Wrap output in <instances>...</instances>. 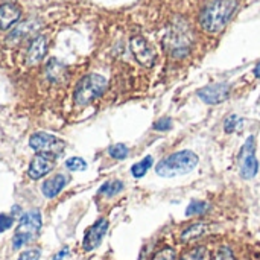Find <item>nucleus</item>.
<instances>
[{
    "label": "nucleus",
    "instance_id": "nucleus-2",
    "mask_svg": "<svg viewBox=\"0 0 260 260\" xmlns=\"http://www.w3.org/2000/svg\"><path fill=\"white\" fill-rule=\"evenodd\" d=\"M198 165V157L195 152L192 151H178L172 155H169L168 158L161 160L155 171L157 175L163 177V178H174L178 175H184L192 172Z\"/></svg>",
    "mask_w": 260,
    "mask_h": 260
},
{
    "label": "nucleus",
    "instance_id": "nucleus-3",
    "mask_svg": "<svg viewBox=\"0 0 260 260\" xmlns=\"http://www.w3.org/2000/svg\"><path fill=\"white\" fill-rule=\"evenodd\" d=\"M107 88V79L101 75L96 73H90L87 76H84L75 88L73 98L75 102L81 107L91 104L94 99H98L99 96H102V93Z\"/></svg>",
    "mask_w": 260,
    "mask_h": 260
},
{
    "label": "nucleus",
    "instance_id": "nucleus-12",
    "mask_svg": "<svg viewBox=\"0 0 260 260\" xmlns=\"http://www.w3.org/2000/svg\"><path fill=\"white\" fill-rule=\"evenodd\" d=\"M47 43H49V40H47L46 35H37L30 41V44L27 47V52H26V61H27L29 66H34V64L40 62L44 58L46 50H47Z\"/></svg>",
    "mask_w": 260,
    "mask_h": 260
},
{
    "label": "nucleus",
    "instance_id": "nucleus-11",
    "mask_svg": "<svg viewBox=\"0 0 260 260\" xmlns=\"http://www.w3.org/2000/svg\"><path fill=\"white\" fill-rule=\"evenodd\" d=\"M229 94H230L229 84H213V85H207L198 91V96L201 98V101H204L206 104H210V105L221 104L222 101H225L229 98Z\"/></svg>",
    "mask_w": 260,
    "mask_h": 260
},
{
    "label": "nucleus",
    "instance_id": "nucleus-29",
    "mask_svg": "<svg viewBox=\"0 0 260 260\" xmlns=\"http://www.w3.org/2000/svg\"><path fill=\"white\" fill-rule=\"evenodd\" d=\"M40 250H27V251H24V253H21L20 254V257L17 260H40Z\"/></svg>",
    "mask_w": 260,
    "mask_h": 260
},
{
    "label": "nucleus",
    "instance_id": "nucleus-19",
    "mask_svg": "<svg viewBox=\"0 0 260 260\" xmlns=\"http://www.w3.org/2000/svg\"><path fill=\"white\" fill-rule=\"evenodd\" d=\"M209 210V204L204 201H192L189 207L186 209L187 216H195V215H203Z\"/></svg>",
    "mask_w": 260,
    "mask_h": 260
},
{
    "label": "nucleus",
    "instance_id": "nucleus-6",
    "mask_svg": "<svg viewBox=\"0 0 260 260\" xmlns=\"http://www.w3.org/2000/svg\"><path fill=\"white\" fill-rule=\"evenodd\" d=\"M29 146L38 154H49V155L56 157L64 151L66 143L59 140L58 137H55L53 134L35 133L29 139Z\"/></svg>",
    "mask_w": 260,
    "mask_h": 260
},
{
    "label": "nucleus",
    "instance_id": "nucleus-28",
    "mask_svg": "<svg viewBox=\"0 0 260 260\" xmlns=\"http://www.w3.org/2000/svg\"><path fill=\"white\" fill-rule=\"evenodd\" d=\"M213 260H235V256H233V251L230 248H221L215 254V259Z\"/></svg>",
    "mask_w": 260,
    "mask_h": 260
},
{
    "label": "nucleus",
    "instance_id": "nucleus-4",
    "mask_svg": "<svg viewBox=\"0 0 260 260\" xmlns=\"http://www.w3.org/2000/svg\"><path fill=\"white\" fill-rule=\"evenodd\" d=\"M41 229V215L38 210H29L20 218V224L14 233L12 245L14 248H21L23 245H27L32 242Z\"/></svg>",
    "mask_w": 260,
    "mask_h": 260
},
{
    "label": "nucleus",
    "instance_id": "nucleus-30",
    "mask_svg": "<svg viewBox=\"0 0 260 260\" xmlns=\"http://www.w3.org/2000/svg\"><path fill=\"white\" fill-rule=\"evenodd\" d=\"M66 254H67V248H64V250H62V253H58V254H56V257H55L53 260H61L64 256H66Z\"/></svg>",
    "mask_w": 260,
    "mask_h": 260
},
{
    "label": "nucleus",
    "instance_id": "nucleus-20",
    "mask_svg": "<svg viewBox=\"0 0 260 260\" xmlns=\"http://www.w3.org/2000/svg\"><path fill=\"white\" fill-rule=\"evenodd\" d=\"M46 72H47V76H49V78H50L52 81H59V79L62 78V73H64V67H62V66H61L59 62H56L55 59H52Z\"/></svg>",
    "mask_w": 260,
    "mask_h": 260
},
{
    "label": "nucleus",
    "instance_id": "nucleus-27",
    "mask_svg": "<svg viewBox=\"0 0 260 260\" xmlns=\"http://www.w3.org/2000/svg\"><path fill=\"white\" fill-rule=\"evenodd\" d=\"M171 128H172V119H169V117L160 119L154 125V129H157V131H169Z\"/></svg>",
    "mask_w": 260,
    "mask_h": 260
},
{
    "label": "nucleus",
    "instance_id": "nucleus-5",
    "mask_svg": "<svg viewBox=\"0 0 260 260\" xmlns=\"http://www.w3.org/2000/svg\"><path fill=\"white\" fill-rule=\"evenodd\" d=\"M166 47L172 56H183L189 52L190 47V34L189 27L184 23H175L166 37Z\"/></svg>",
    "mask_w": 260,
    "mask_h": 260
},
{
    "label": "nucleus",
    "instance_id": "nucleus-23",
    "mask_svg": "<svg viewBox=\"0 0 260 260\" xmlns=\"http://www.w3.org/2000/svg\"><path fill=\"white\" fill-rule=\"evenodd\" d=\"M128 152H129L128 148H126L125 145H122V143L113 145V146L108 149V154H110L113 158H116V160H123V158H126Z\"/></svg>",
    "mask_w": 260,
    "mask_h": 260
},
{
    "label": "nucleus",
    "instance_id": "nucleus-31",
    "mask_svg": "<svg viewBox=\"0 0 260 260\" xmlns=\"http://www.w3.org/2000/svg\"><path fill=\"white\" fill-rule=\"evenodd\" d=\"M254 75H256L257 78H260V62L256 66V69H254Z\"/></svg>",
    "mask_w": 260,
    "mask_h": 260
},
{
    "label": "nucleus",
    "instance_id": "nucleus-24",
    "mask_svg": "<svg viewBox=\"0 0 260 260\" xmlns=\"http://www.w3.org/2000/svg\"><path fill=\"white\" fill-rule=\"evenodd\" d=\"M238 123H239V117H238L236 114L229 116V117L225 119V122H224V129H225V133H229V134L233 133V131L236 129Z\"/></svg>",
    "mask_w": 260,
    "mask_h": 260
},
{
    "label": "nucleus",
    "instance_id": "nucleus-15",
    "mask_svg": "<svg viewBox=\"0 0 260 260\" xmlns=\"http://www.w3.org/2000/svg\"><path fill=\"white\" fill-rule=\"evenodd\" d=\"M35 27H37L35 21H24V23H21L12 29V32L8 37V41L9 43H20V41L26 40L30 34H34Z\"/></svg>",
    "mask_w": 260,
    "mask_h": 260
},
{
    "label": "nucleus",
    "instance_id": "nucleus-16",
    "mask_svg": "<svg viewBox=\"0 0 260 260\" xmlns=\"http://www.w3.org/2000/svg\"><path fill=\"white\" fill-rule=\"evenodd\" d=\"M207 232V225L206 224H193L189 229H186L181 235V241L183 242H190L198 239L200 236H203Z\"/></svg>",
    "mask_w": 260,
    "mask_h": 260
},
{
    "label": "nucleus",
    "instance_id": "nucleus-7",
    "mask_svg": "<svg viewBox=\"0 0 260 260\" xmlns=\"http://www.w3.org/2000/svg\"><path fill=\"white\" fill-rule=\"evenodd\" d=\"M256 151V143H254V137H248V140L245 142L241 154H239V161H241V175L247 180L253 178L257 175L259 171V161L254 155Z\"/></svg>",
    "mask_w": 260,
    "mask_h": 260
},
{
    "label": "nucleus",
    "instance_id": "nucleus-25",
    "mask_svg": "<svg viewBox=\"0 0 260 260\" xmlns=\"http://www.w3.org/2000/svg\"><path fill=\"white\" fill-rule=\"evenodd\" d=\"M14 224V216L12 215H6V213H2L0 215V233L9 230Z\"/></svg>",
    "mask_w": 260,
    "mask_h": 260
},
{
    "label": "nucleus",
    "instance_id": "nucleus-22",
    "mask_svg": "<svg viewBox=\"0 0 260 260\" xmlns=\"http://www.w3.org/2000/svg\"><path fill=\"white\" fill-rule=\"evenodd\" d=\"M181 260H207V250L204 247H197L189 253H186Z\"/></svg>",
    "mask_w": 260,
    "mask_h": 260
},
{
    "label": "nucleus",
    "instance_id": "nucleus-10",
    "mask_svg": "<svg viewBox=\"0 0 260 260\" xmlns=\"http://www.w3.org/2000/svg\"><path fill=\"white\" fill-rule=\"evenodd\" d=\"M55 158L53 155H49V154H37L34 157V160L30 161L29 165V169H27V175L32 178V180H40L43 178L44 175H47L53 166H55Z\"/></svg>",
    "mask_w": 260,
    "mask_h": 260
},
{
    "label": "nucleus",
    "instance_id": "nucleus-9",
    "mask_svg": "<svg viewBox=\"0 0 260 260\" xmlns=\"http://www.w3.org/2000/svg\"><path fill=\"white\" fill-rule=\"evenodd\" d=\"M108 230V221L101 218L98 219L87 232H85V236H84V241H82V248L85 251H93L94 248H98L105 236Z\"/></svg>",
    "mask_w": 260,
    "mask_h": 260
},
{
    "label": "nucleus",
    "instance_id": "nucleus-26",
    "mask_svg": "<svg viewBox=\"0 0 260 260\" xmlns=\"http://www.w3.org/2000/svg\"><path fill=\"white\" fill-rule=\"evenodd\" d=\"M152 260H175V251L172 248H165L158 251Z\"/></svg>",
    "mask_w": 260,
    "mask_h": 260
},
{
    "label": "nucleus",
    "instance_id": "nucleus-21",
    "mask_svg": "<svg viewBox=\"0 0 260 260\" xmlns=\"http://www.w3.org/2000/svg\"><path fill=\"white\" fill-rule=\"evenodd\" d=\"M66 168L72 172H81L87 169V163L79 157H72L66 161Z\"/></svg>",
    "mask_w": 260,
    "mask_h": 260
},
{
    "label": "nucleus",
    "instance_id": "nucleus-17",
    "mask_svg": "<svg viewBox=\"0 0 260 260\" xmlns=\"http://www.w3.org/2000/svg\"><path fill=\"white\" fill-rule=\"evenodd\" d=\"M152 163H154V158H152L151 155H148V157H145L143 160H140L139 163H136V165L131 168V174H133L136 178H142V177L151 169Z\"/></svg>",
    "mask_w": 260,
    "mask_h": 260
},
{
    "label": "nucleus",
    "instance_id": "nucleus-1",
    "mask_svg": "<svg viewBox=\"0 0 260 260\" xmlns=\"http://www.w3.org/2000/svg\"><path fill=\"white\" fill-rule=\"evenodd\" d=\"M236 8L238 0H212L201 12V26L210 34L221 32L230 21Z\"/></svg>",
    "mask_w": 260,
    "mask_h": 260
},
{
    "label": "nucleus",
    "instance_id": "nucleus-18",
    "mask_svg": "<svg viewBox=\"0 0 260 260\" xmlns=\"http://www.w3.org/2000/svg\"><path fill=\"white\" fill-rule=\"evenodd\" d=\"M122 189H123V183L119 181V180H114V181H107L105 184H102L101 189H99V193L104 195V197H114Z\"/></svg>",
    "mask_w": 260,
    "mask_h": 260
},
{
    "label": "nucleus",
    "instance_id": "nucleus-13",
    "mask_svg": "<svg viewBox=\"0 0 260 260\" xmlns=\"http://www.w3.org/2000/svg\"><path fill=\"white\" fill-rule=\"evenodd\" d=\"M21 17V8L15 3H3L0 6V29H11Z\"/></svg>",
    "mask_w": 260,
    "mask_h": 260
},
{
    "label": "nucleus",
    "instance_id": "nucleus-8",
    "mask_svg": "<svg viewBox=\"0 0 260 260\" xmlns=\"http://www.w3.org/2000/svg\"><path fill=\"white\" fill-rule=\"evenodd\" d=\"M131 52L134 53L136 59L145 66V67H152L155 62V50L152 46L140 35L131 38Z\"/></svg>",
    "mask_w": 260,
    "mask_h": 260
},
{
    "label": "nucleus",
    "instance_id": "nucleus-14",
    "mask_svg": "<svg viewBox=\"0 0 260 260\" xmlns=\"http://www.w3.org/2000/svg\"><path fill=\"white\" fill-rule=\"evenodd\" d=\"M66 184H67V178L62 174H56V175H53V177H50L49 180L44 181V184L41 187L43 195L46 198H55L64 189Z\"/></svg>",
    "mask_w": 260,
    "mask_h": 260
}]
</instances>
